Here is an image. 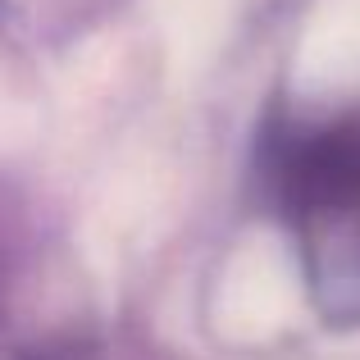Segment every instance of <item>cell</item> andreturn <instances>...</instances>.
<instances>
[{"label":"cell","mask_w":360,"mask_h":360,"mask_svg":"<svg viewBox=\"0 0 360 360\" xmlns=\"http://www.w3.org/2000/svg\"><path fill=\"white\" fill-rule=\"evenodd\" d=\"M233 297H238V324L242 333H274L292 319L301 306V269L297 255L288 251L283 238H264L255 251H246L242 274L233 278Z\"/></svg>","instance_id":"cell-1"},{"label":"cell","mask_w":360,"mask_h":360,"mask_svg":"<svg viewBox=\"0 0 360 360\" xmlns=\"http://www.w3.org/2000/svg\"><path fill=\"white\" fill-rule=\"evenodd\" d=\"M301 78L315 91L360 87V0H328L319 9L301 51Z\"/></svg>","instance_id":"cell-2"}]
</instances>
